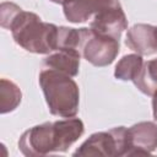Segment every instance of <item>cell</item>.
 I'll list each match as a JSON object with an SVG mask.
<instances>
[{
	"label": "cell",
	"instance_id": "obj_1",
	"mask_svg": "<svg viewBox=\"0 0 157 157\" xmlns=\"http://www.w3.org/2000/svg\"><path fill=\"white\" fill-rule=\"evenodd\" d=\"M85 131L78 118L48 121L26 130L18 141V148L25 156H45L54 152H65Z\"/></svg>",
	"mask_w": 157,
	"mask_h": 157
},
{
	"label": "cell",
	"instance_id": "obj_2",
	"mask_svg": "<svg viewBox=\"0 0 157 157\" xmlns=\"http://www.w3.org/2000/svg\"><path fill=\"white\" fill-rule=\"evenodd\" d=\"M9 29L15 42L27 52L50 54L56 50L59 27L43 22L34 12L22 10L15 17Z\"/></svg>",
	"mask_w": 157,
	"mask_h": 157
},
{
	"label": "cell",
	"instance_id": "obj_3",
	"mask_svg": "<svg viewBox=\"0 0 157 157\" xmlns=\"http://www.w3.org/2000/svg\"><path fill=\"white\" fill-rule=\"evenodd\" d=\"M38 80L49 112L53 115L71 118L77 114L80 90L71 76L43 67Z\"/></svg>",
	"mask_w": 157,
	"mask_h": 157
},
{
	"label": "cell",
	"instance_id": "obj_4",
	"mask_svg": "<svg viewBox=\"0 0 157 157\" xmlns=\"http://www.w3.org/2000/svg\"><path fill=\"white\" fill-rule=\"evenodd\" d=\"M128 150V129L117 126L108 131L92 134L74 152V156H126Z\"/></svg>",
	"mask_w": 157,
	"mask_h": 157
},
{
	"label": "cell",
	"instance_id": "obj_5",
	"mask_svg": "<svg viewBox=\"0 0 157 157\" xmlns=\"http://www.w3.org/2000/svg\"><path fill=\"white\" fill-rule=\"evenodd\" d=\"M119 49V39L99 34L91 28H86L81 47V55L92 65L103 67L112 64L117 58Z\"/></svg>",
	"mask_w": 157,
	"mask_h": 157
},
{
	"label": "cell",
	"instance_id": "obj_6",
	"mask_svg": "<svg viewBox=\"0 0 157 157\" xmlns=\"http://www.w3.org/2000/svg\"><path fill=\"white\" fill-rule=\"evenodd\" d=\"M90 28L96 33L120 39L123 31L128 28V20L119 0H102L92 17Z\"/></svg>",
	"mask_w": 157,
	"mask_h": 157
},
{
	"label": "cell",
	"instance_id": "obj_7",
	"mask_svg": "<svg viewBox=\"0 0 157 157\" xmlns=\"http://www.w3.org/2000/svg\"><path fill=\"white\" fill-rule=\"evenodd\" d=\"M126 156H148L157 148V124L141 121L128 128Z\"/></svg>",
	"mask_w": 157,
	"mask_h": 157
},
{
	"label": "cell",
	"instance_id": "obj_8",
	"mask_svg": "<svg viewBox=\"0 0 157 157\" xmlns=\"http://www.w3.org/2000/svg\"><path fill=\"white\" fill-rule=\"evenodd\" d=\"M125 44L141 56L157 53V27L146 23L134 25L128 29Z\"/></svg>",
	"mask_w": 157,
	"mask_h": 157
},
{
	"label": "cell",
	"instance_id": "obj_9",
	"mask_svg": "<svg viewBox=\"0 0 157 157\" xmlns=\"http://www.w3.org/2000/svg\"><path fill=\"white\" fill-rule=\"evenodd\" d=\"M81 56L82 55L75 50H66V49L55 50L44 59L43 67L53 69L74 77L78 74Z\"/></svg>",
	"mask_w": 157,
	"mask_h": 157
},
{
	"label": "cell",
	"instance_id": "obj_10",
	"mask_svg": "<svg viewBox=\"0 0 157 157\" xmlns=\"http://www.w3.org/2000/svg\"><path fill=\"white\" fill-rule=\"evenodd\" d=\"M101 4L102 0H72L63 5V10L67 21L81 23L93 17Z\"/></svg>",
	"mask_w": 157,
	"mask_h": 157
},
{
	"label": "cell",
	"instance_id": "obj_11",
	"mask_svg": "<svg viewBox=\"0 0 157 157\" xmlns=\"http://www.w3.org/2000/svg\"><path fill=\"white\" fill-rule=\"evenodd\" d=\"M144 66L142 56L139 54L124 55L115 65L114 76L121 81H135Z\"/></svg>",
	"mask_w": 157,
	"mask_h": 157
},
{
	"label": "cell",
	"instance_id": "obj_12",
	"mask_svg": "<svg viewBox=\"0 0 157 157\" xmlns=\"http://www.w3.org/2000/svg\"><path fill=\"white\" fill-rule=\"evenodd\" d=\"M134 83L142 93L153 96L157 91V58L144 63L141 72L135 78Z\"/></svg>",
	"mask_w": 157,
	"mask_h": 157
},
{
	"label": "cell",
	"instance_id": "obj_13",
	"mask_svg": "<svg viewBox=\"0 0 157 157\" xmlns=\"http://www.w3.org/2000/svg\"><path fill=\"white\" fill-rule=\"evenodd\" d=\"M22 93L16 83L6 78L0 81V112L1 114L12 112L21 102Z\"/></svg>",
	"mask_w": 157,
	"mask_h": 157
},
{
	"label": "cell",
	"instance_id": "obj_14",
	"mask_svg": "<svg viewBox=\"0 0 157 157\" xmlns=\"http://www.w3.org/2000/svg\"><path fill=\"white\" fill-rule=\"evenodd\" d=\"M22 11V9L13 2H2L0 5V25L2 28L9 29L15 17Z\"/></svg>",
	"mask_w": 157,
	"mask_h": 157
},
{
	"label": "cell",
	"instance_id": "obj_15",
	"mask_svg": "<svg viewBox=\"0 0 157 157\" xmlns=\"http://www.w3.org/2000/svg\"><path fill=\"white\" fill-rule=\"evenodd\" d=\"M152 112H153V119L157 121V91L152 96Z\"/></svg>",
	"mask_w": 157,
	"mask_h": 157
},
{
	"label": "cell",
	"instance_id": "obj_16",
	"mask_svg": "<svg viewBox=\"0 0 157 157\" xmlns=\"http://www.w3.org/2000/svg\"><path fill=\"white\" fill-rule=\"evenodd\" d=\"M52 2H55V4H60V5H65V4H67V2H70V1H72V0H50Z\"/></svg>",
	"mask_w": 157,
	"mask_h": 157
}]
</instances>
